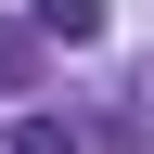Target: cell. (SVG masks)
<instances>
[{
    "instance_id": "7a4b0ae2",
    "label": "cell",
    "mask_w": 154,
    "mask_h": 154,
    "mask_svg": "<svg viewBox=\"0 0 154 154\" xmlns=\"http://www.w3.org/2000/svg\"><path fill=\"white\" fill-rule=\"evenodd\" d=\"M38 51H51L38 26H0V90H38Z\"/></svg>"
},
{
    "instance_id": "6da1fadb",
    "label": "cell",
    "mask_w": 154,
    "mask_h": 154,
    "mask_svg": "<svg viewBox=\"0 0 154 154\" xmlns=\"http://www.w3.org/2000/svg\"><path fill=\"white\" fill-rule=\"evenodd\" d=\"M26 26L51 38V51H90V38H103V0H26Z\"/></svg>"
},
{
    "instance_id": "3957f363",
    "label": "cell",
    "mask_w": 154,
    "mask_h": 154,
    "mask_svg": "<svg viewBox=\"0 0 154 154\" xmlns=\"http://www.w3.org/2000/svg\"><path fill=\"white\" fill-rule=\"evenodd\" d=\"M13 154H90V141H77L64 116H13Z\"/></svg>"
}]
</instances>
